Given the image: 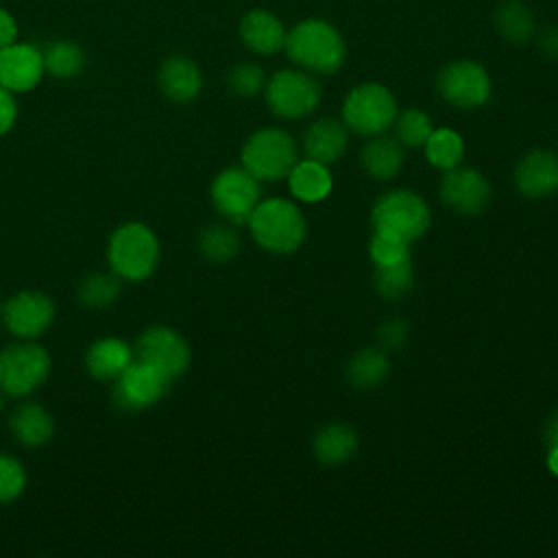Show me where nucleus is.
<instances>
[{"label":"nucleus","mask_w":558,"mask_h":558,"mask_svg":"<svg viewBox=\"0 0 558 558\" xmlns=\"http://www.w3.org/2000/svg\"><path fill=\"white\" fill-rule=\"evenodd\" d=\"M288 57L312 74H333L344 63V41L325 20H303L286 33Z\"/></svg>","instance_id":"obj_1"},{"label":"nucleus","mask_w":558,"mask_h":558,"mask_svg":"<svg viewBox=\"0 0 558 558\" xmlns=\"http://www.w3.org/2000/svg\"><path fill=\"white\" fill-rule=\"evenodd\" d=\"M161 246L157 233L137 220L122 222L113 229L107 242L109 268L122 281H144L159 264Z\"/></svg>","instance_id":"obj_2"},{"label":"nucleus","mask_w":558,"mask_h":558,"mask_svg":"<svg viewBox=\"0 0 558 558\" xmlns=\"http://www.w3.org/2000/svg\"><path fill=\"white\" fill-rule=\"evenodd\" d=\"M253 240L268 253L286 255L296 251L307 233L305 216L286 198H268L257 203L246 220Z\"/></svg>","instance_id":"obj_3"},{"label":"nucleus","mask_w":558,"mask_h":558,"mask_svg":"<svg viewBox=\"0 0 558 558\" xmlns=\"http://www.w3.org/2000/svg\"><path fill=\"white\" fill-rule=\"evenodd\" d=\"M52 357L35 340H20L0 351V392L24 399L33 395L50 375Z\"/></svg>","instance_id":"obj_4"},{"label":"nucleus","mask_w":558,"mask_h":558,"mask_svg":"<svg viewBox=\"0 0 558 558\" xmlns=\"http://www.w3.org/2000/svg\"><path fill=\"white\" fill-rule=\"evenodd\" d=\"M427 203L410 190H390L381 194L371 209L373 231L390 233L405 242L421 238L429 227Z\"/></svg>","instance_id":"obj_5"},{"label":"nucleus","mask_w":558,"mask_h":558,"mask_svg":"<svg viewBox=\"0 0 558 558\" xmlns=\"http://www.w3.org/2000/svg\"><path fill=\"white\" fill-rule=\"evenodd\" d=\"M296 163V144L283 129H259L242 146V168L257 181H279Z\"/></svg>","instance_id":"obj_6"},{"label":"nucleus","mask_w":558,"mask_h":558,"mask_svg":"<svg viewBox=\"0 0 558 558\" xmlns=\"http://www.w3.org/2000/svg\"><path fill=\"white\" fill-rule=\"evenodd\" d=\"M397 100L392 92L379 83H362L353 87L342 105V122L357 135H379L395 124Z\"/></svg>","instance_id":"obj_7"},{"label":"nucleus","mask_w":558,"mask_h":558,"mask_svg":"<svg viewBox=\"0 0 558 558\" xmlns=\"http://www.w3.org/2000/svg\"><path fill=\"white\" fill-rule=\"evenodd\" d=\"M264 96L275 116L299 120L318 107L323 87L307 70H279L264 85Z\"/></svg>","instance_id":"obj_8"},{"label":"nucleus","mask_w":558,"mask_h":558,"mask_svg":"<svg viewBox=\"0 0 558 558\" xmlns=\"http://www.w3.org/2000/svg\"><path fill=\"white\" fill-rule=\"evenodd\" d=\"M170 381L172 379L163 371L135 357L124 368V373L118 379H113L111 399L124 412L148 410L166 397Z\"/></svg>","instance_id":"obj_9"},{"label":"nucleus","mask_w":558,"mask_h":558,"mask_svg":"<svg viewBox=\"0 0 558 558\" xmlns=\"http://www.w3.org/2000/svg\"><path fill=\"white\" fill-rule=\"evenodd\" d=\"M209 196L225 220L246 225L259 203V181L244 168H227L214 177Z\"/></svg>","instance_id":"obj_10"},{"label":"nucleus","mask_w":558,"mask_h":558,"mask_svg":"<svg viewBox=\"0 0 558 558\" xmlns=\"http://www.w3.org/2000/svg\"><path fill=\"white\" fill-rule=\"evenodd\" d=\"M54 301L41 290H20L2 305V323L17 340H37L54 323Z\"/></svg>","instance_id":"obj_11"},{"label":"nucleus","mask_w":558,"mask_h":558,"mask_svg":"<svg viewBox=\"0 0 558 558\" xmlns=\"http://www.w3.org/2000/svg\"><path fill=\"white\" fill-rule=\"evenodd\" d=\"M133 349H135V357L157 366L170 379L181 377L192 362V349L187 340L168 325L146 327L137 336Z\"/></svg>","instance_id":"obj_12"},{"label":"nucleus","mask_w":558,"mask_h":558,"mask_svg":"<svg viewBox=\"0 0 558 558\" xmlns=\"http://www.w3.org/2000/svg\"><path fill=\"white\" fill-rule=\"evenodd\" d=\"M436 89L449 105L458 109H475L488 100L490 78L480 63L458 59L440 68Z\"/></svg>","instance_id":"obj_13"},{"label":"nucleus","mask_w":558,"mask_h":558,"mask_svg":"<svg viewBox=\"0 0 558 558\" xmlns=\"http://www.w3.org/2000/svg\"><path fill=\"white\" fill-rule=\"evenodd\" d=\"M46 74L41 50L33 44L13 41L0 48V85L13 94L31 92Z\"/></svg>","instance_id":"obj_14"},{"label":"nucleus","mask_w":558,"mask_h":558,"mask_svg":"<svg viewBox=\"0 0 558 558\" xmlns=\"http://www.w3.org/2000/svg\"><path fill=\"white\" fill-rule=\"evenodd\" d=\"M440 201L458 214L475 216L486 209L490 201L488 181L473 168L445 170L440 181Z\"/></svg>","instance_id":"obj_15"},{"label":"nucleus","mask_w":558,"mask_h":558,"mask_svg":"<svg viewBox=\"0 0 558 558\" xmlns=\"http://www.w3.org/2000/svg\"><path fill=\"white\" fill-rule=\"evenodd\" d=\"M514 185L527 198H543L558 190V155L530 150L514 170Z\"/></svg>","instance_id":"obj_16"},{"label":"nucleus","mask_w":558,"mask_h":558,"mask_svg":"<svg viewBox=\"0 0 558 558\" xmlns=\"http://www.w3.org/2000/svg\"><path fill=\"white\" fill-rule=\"evenodd\" d=\"M157 83L168 100L185 105L201 94L203 74H201V68L190 57L170 54L159 65Z\"/></svg>","instance_id":"obj_17"},{"label":"nucleus","mask_w":558,"mask_h":558,"mask_svg":"<svg viewBox=\"0 0 558 558\" xmlns=\"http://www.w3.org/2000/svg\"><path fill=\"white\" fill-rule=\"evenodd\" d=\"M133 360L135 349L118 336H102L85 351V368L98 381L118 379Z\"/></svg>","instance_id":"obj_18"},{"label":"nucleus","mask_w":558,"mask_h":558,"mask_svg":"<svg viewBox=\"0 0 558 558\" xmlns=\"http://www.w3.org/2000/svg\"><path fill=\"white\" fill-rule=\"evenodd\" d=\"M347 142L349 135L344 122L336 118H320L307 126L303 135V150L307 159L329 166L344 155Z\"/></svg>","instance_id":"obj_19"},{"label":"nucleus","mask_w":558,"mask_h":558,"mask_svg":"<svg viewBox=\"0 0 558 558\" xmlns=\"http://www.w3.org/2000/svg\"><path fill=\"white\" fill-rule=\"evenodd\" d=\"M9 432L24 447H41L54 434V418L44 405L22 401L9 414Z\"/></svg>","instance_id":"obj_20"},{"label":"nucleus","mask_w":558,"mask_h":558,"mask_svg":"<svg viewBox=\"0 0 558 558\" xmlns=\"http://www.w3.org/2000/svg\"><path fill=\"white\" fill-rule=\"evenodd\" d=\"M240 37L257 54H272L286 44L283 24L264 9H253L240 20Z\"/></svg>","instance_id":"obj_21"},{"label":"nucleus","mask_w":558,"mask_h":558,"mask_svg":"<svg viewBox=\"0 0 558 558\" xmlns=\"http://www.w3.org/2000/svg\"><path fill=\"white\" fill-rule=\"evenodd\" d=\"M288 183H290V192L303 203L323 201L333 185L327 166L307 157L292 166L288 174Z\"/></svg>","instance_id":"obj_22"},{"label":"nucleus","mask_w":558,"mask_h":558,"mask_svg":"<svg viewBox=\"0 0 558 558\" xmlns=\"http://www.w3.org/2000/svg\"><path fill=\"white\" fill-rule=\"evenodd\" d=\"M314 456L323 464L347 462L357 449V434L347 423H329L316 432L312 442Z\"/></svg>","instance_id":"obj_23"},{"label":"nucleus","mask_w":558,"mask_h":558,"mask_svg":"<svg viewBox=\"0 0 558 558\" xmlns=\"http://www.w3.org/2000/svg\"><path fill=\"white\" fill-rule=\"evenodd\" d=\"M362 166L368 177L379 181H388L397 177L403 166L401 142L386 135L368 140L362 148Z\"/></svg>","instance_id":"obj_24"},{"label":"nucleus","mask_w":558,"mask_h":558,"mask_svg":"<svg viewBox=\"0 0 558 558\" xmlns=\"http://www.w3.org/2000/svg\"><path fill=\"white\" fill-rule=\"evenodd\" d=\"M120 292H122V279L113 270L87 272L76 286L78 303L89 310H105L113 305Z\"/></svg>","instance_id":"obj_25"},{"label":"nucleus","mask_w":558,"mask_h":558,"mask_svg":"<svg viewBox=\"0 0 558 558\" xmlns=\"http://www.w3.org/2000/svg\"><path fill=\"white\" fill-rule=\"evenodd\" d=\"M388 371H390L388 355L381 349L368 347L349 360L347 381L360 390L377 388L388 377Z\"/></svg>","instance_id":"obj_26"},{"label":"nucleus","mask_w":558,"mask_h":558,"mask_svg":"<svg viewBox=\"0 0 558 558\" xmlns=\"http://www.w3.org/2000/svg\"><path fill=\"white\" fill-rule=\"evenodd\" d=\"M44 68L54 78H74L85 68V52L72 39H54L48 41L41 50Z\"/></svg>","instance_id":"obj_27"},{"label":"nucleus","mask_w":558,"mask_h":558,"mask_svg":"<svg viewBox=\"0 0 558 558\" xmlns=\"http://www.w3.org/2000/svg\"><path fill=\"white\" fill-rule=\"evenodd\" d=\"M198 251L207 262L227 264L240 251V235L233 225H209L198 235Z\"/></svg>","instance_id":"obj_28"},{"label":"nucleus","mask_w":558,"mask_h":558,"mask_svg":"<svg viewBox=\"0 0 558 558\" xmlns=\"http://www.w3.org/2000/svg\"><path fill=\"white\" fill-rule=\"evenodd\" d=\"M497 31L512 44H525L534 35V15L521 0H506L495 13Z\"/></svg>","instance_id":"obj_29"},{"label":"nucleus","mask_w":558,"mask_h":558,"mask_svg":"<svg viewBox=\"0 0 558 558\" xmlns=\"http://www.w3.org/2000/svg\"><path fill=\"white\" fill-rule=\"evenodd\" d=\"M464 142L453 129H436L425 142V157L438 170H451L462 161Z\"/></svg>","instance_id":"obj_30"},{"label":"nucleus","mask_w":558,"mask_h":558,"mask_svg":"<svg viewBox=\"0 0 558 558\" xmlns=\"http://www.w3.org/2000/svg\"><path fill=\"white\" fill-rule=\"evenodd\" d=\"M373 286L384 299H403L414 286V268L410 257L390 266H375Z\"/></svg>","instance_id":"obj_31"},{"label":"nucleus","mask_w":558,"mask_h":558,"mask_svg":"<svg viewBox=\"0 0 558 558\" xmlns=\"http://www.w3.org/2000/svg\"><path fill=\"white\" fill-rule=\"evenodd\" d=\"M395 124H397V140L410 148L425 146L429 133L434 131L429 116L421 109H405L395 118Z\"/></svg>","instance_id":"obj_32"},{"label":"nucleus","mask_w":558,"mask_h":558,"mask_svg":"<svg viewBox=\"0 0 558 558\" xmlns=\"http://www.w3.org/2000/svg\"><path fill=\"white\" fill-rule=\"evenodd\" d=\"M26 482L24 464L15 456L0 451V506L15 501L24 493Z\"/></svg>","instance_id":"obj_33"},{"label":"nucleus","mask_w":558,"mask_h":558,"mask_svg":"<svg viewBox=\"0 0 558 558\" xmlns=\"http://www.w3.org/2000/svg\"><path fill=\"white\" fill-rule=\"evenodd\" d=\"M368 255L375 266H390L410 257V242L390 233L373 231V238L368 240Z\"/></svg>","instance_id":"obj_34"},{"label":"nucleus","mask_w":558,"mask_h":558,"mask_svg":"<svg viewBox=\"0 0 558 558\" xmlns=\"http://www.w3.org/2000/svg\"><path fill=\"white\" fill-rule=\"evenodd\" d=\"M266 85V76L264 70L255 63H240L233 65L227 74V87L231 94L240 96V98H251L257 92H262Z\"/></svg>","instance_id":"obj_35"},{"label":"nucleus","mask_w":558,"mask_h":558,"mask_svg":"<svg viewBox=\"0 0 558 558\" xmlns=\"http://www.w3.org/2000/svg\"><path fill=\"white\" fill-rule=\"evenodd\" d=\"M377 336L386 349H399L408 338V325L401 318H388L379 325Z\"/></svg>","instance_id":"obj_36"},{"label":"nucleus","mask_w":558,"mask_h":558,"mask_svg":"<svg viewBox=\"0 0 558 558\" xmlns=\"http://www.w3.org/2000/svg\"><path fill=\"white\" fill-rule=\"evenodd\" d=\"M17 120V102H15V94L4 89L0 85V137L7 135L13 124Z\"/></svg>","instance_id":"obj_37"},{"label":"nucleus","mask_w":558,"mask_h":558,"mask_svg":"<svg viewBox=\"0 0 558 558\" xmlns=\"http://www.w3.org/2000/svg\"><path fill=\"white\" fill-rule=\"evenodd\" d=\"M17 39V22L15 17L0 7V48L9 46Z\"/></svg>","instance_id":"obj_38"},{"label":"nucleus","mask_w":558,"mask_h":558,"mask_svg":"<svg viewBox=\"0 0 558 558\" xmlns=\"http://www.w3.org/2000/svg\"><path fill=\"white\" fill-rule=\"evenodd\" d=\"M538 46H541V50L547 54V57H551V59H558V28H545L543 31V35H541V39H538Z\"/></svg>","instance_id":"obj_39"},{"label":"nucleus","mask_w":558,"mask_h":558,"mask_svg":"<svg viewBox=\"0 0 558 558\" xmlns=\"http://www.w3.org/2000/svg\"><path fill=\"white\" fill-rule=\"evenodd\" d=\"M543 438H545L547 449L558 447V410L547 418V425H545V434H543Z\"/></svg>","instance_id":"obj_40"},{"label":"nucleus","mask_w":558,"mask_h":558,"mask_svg":"<svg viewBox=\"0 0 558 558\" xmlns=\"http://www.w3.org/2000/svg\"><path fill=\"white\" fill-rule=\"evenodd\" d=\"M549 451V456H547V466H549V471L558 477V447H551V449H547Z\"/></svg>","instance_id":"obj_41"},{"label":"nucleus","mask_w":558,"mask_h":558,"mask_svg":"<svg viewBox=\"0 0 558 558\" xmlns=\"http://www.w3.org/2000/svg\"><path fill=\"white\" fill-rule=\"evenodd\" d=\"M4 410V397H2V392H0V412Z\"/></svg>","instance_id":"obj_42"},{"label":"nucleus","mask_w":558,"mask_h":558,"mask_svg":"<svg viewBox=\"0 0 558 558\" xmlns=\"http://www.w3.org/2000/svg\"><path fill=\"white\" fill-rule=\"evenodd\" d=\"M2 305H4V301H2V296H0V314H2Z\"/></svg>","instance_id":"obj_43"}]
</instances>
